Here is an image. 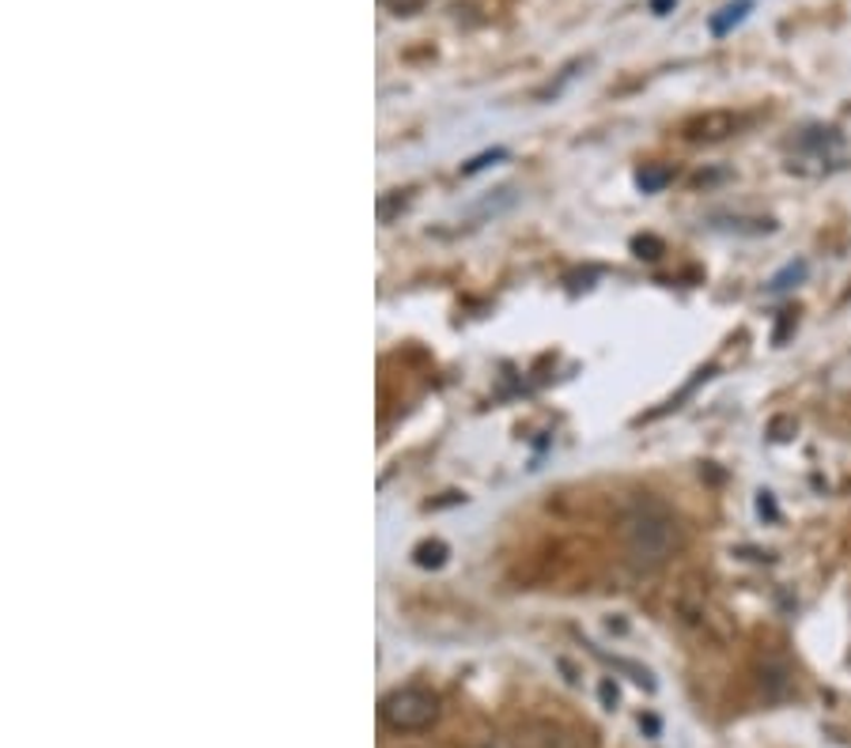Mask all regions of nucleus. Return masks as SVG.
<instances>
[{
  "instance_id": "obj_7",
  "label": "nucleus",
  "mask_w": 851,
  "mask_h": 748,
  "mask_svg": "<svg viewBox=\"0 0 851 748\" xmlns=\"http://www.w3.org/2000/svg\"><path fill=\"white\" fill-rule=\"evenodd\" d=\"M745 12H750V4H745V0H742V4H734V8H723V16L712 19V35H726L731 27H738L742 19H745Z\"/></svg>"
},
{
  "instance_id": "obj_11",
  "label": "nucleus",
  "mask_w": 851,
  "mask_h": 748,
  "mask_svg": "<svg viewBox=\"0 0 851 748\" xmlns=\"http://www.w3.org/2000/svg\"><path fill=\"white\" fill-rule=\"evenodd\" d=\"M674 4H677V0H652V12H655V16H666Z\"/></svg>"
},
{
  "instance_id": "obj_6",
  "label": "nucleus",
  "mask_w": 851,
  "mask_h": 748,
  "mask_svg": "<svg viewBox=\"0 0 851 748\" xmlns=\"http://www.w3.org/2000/svg\"><path fill=\"white\" fill-rule=\"evenodd\" d=\"M636 181H639V189H644V194H658V189L674 181V170L671 167H644Z\"/></svg>"
},
{
  "instance_id": "obj_9",
  "label": "nucleus",
  "mask_w": 851,
  "mask_h": 748,
  "mask_svg": "<svg viewBox=\"0 0 851 748\" xmlns=\"http://www.w3.org/2000/svg\"><path fill=\"white\" fill-rule=\"evenodd\" d=\"M503 156H508V151H503V148H496V151H485V156H477V159L470 163V167H466V175H473V170H481L485 163H492V159H503Z\"/></svg>"
},
{
  "instance_id": "obj_10",
  "label": "nucleus",
  "mask_w": 851,
  "mask_h": 748,
  "mask_svg": "<svg viewBox=\"0 0 851 748\" xmlns=\"http://www.w3.org/2000/svg\"><path fill=\"white\" fill-rule=\"evenodd\" d=\"M791 325H795V314H791V311H783V318H780V329H776V344H783V341H788Z\"/></svg>"
},
{
  "instance_id": "obj_12",
  "label": "nucleus",
  "mask_w": 851,
  "mask_h": 748,
  "mask_svg": "<svg viewBox=\"0 0 851 748\" xmlns=\"http://www.w3.org/2000/svg\"><path fill=\"white\" fill-rule=\"evenodd\" d=\"M761 514H776V506H772V499H769V492H761Z\"/></svg>"
},
{
  "instance_id": "obj_13",
  "label": "nucleus",
  "mask_w": 851,
  "mask_h": 748,
  "mask_svg": "<svg viewBox=\"0 0 851 748\" xmlns=\"http://www.w3.org/2000/svg\"><path fill=\"white\" fill-rule=\"evenodd\" d=\"M601 699H606V703H609V707H614V703H617V688L601 685Z\"/></svg>"
},
{
  "instance_id": "obj_8",
  "label": "nucleus",
  "mask_w": 851,
  "mask_h": 748,
  "mask_svg": "<svg viewBox=\"0 0 851 748\" xmlns=\"http://www.w3.org/2000/svg\"><path fill=\"white\" fill-rule=\"evenodd\" d=\"M382 4H387L394 16H413V12H420V8L428 4V0H382Z\"/></svg>"
},
{
  "instance_id": "obj_1",
  "label": "nucleus",
  "mask_w": 851,
  "mask_h": 748,
  "mask_svg": "<svg viewBox=\"0 0 851 748\" xmlns=\"http://www.w3.org/2000/svg\"><path fill=\"white\" fill-rule=\"evenodd\" d=\"M682 544L677 514L658 495H633L620 514V549L636 571H658Z\"/></svg>"
},
{
  "instance_id": "obj_5",
  "label": "nucleus",
  "mask_w": 851,
  "mask_h": 748,
  "mask_svg": "<svg viewBox=\"0 0 851 748\" xmlns=\"http://www.w3.org/2000/svg\"><path fill=\"white\" fill-rule=\"evenodd\" d=\"M806 273H810V265H806V262H791V265H783L780 273L769 280V292H788V287H795V284L806 280Z\"/></svg>"
},
{
  "instance_id": "obj_4",
  "label": "nucleus",
  "mask_w": 851,
  "mask_h": 748,
  "mask_svg": "<svg viewBox=\"0 0 851 748\" xmlns=\"http://www.w3.org/2000/svg\"><path fill=\"white\" fill-rule=\"evenodd\" d=\"M795 148L799 151H806L810 159H833V151H840L844 148V137H840L837 129H829V125H810V129H802L799 137H795Z\"/></svg>"
},
{
  "instance_id": "obj_3",
  "label": "nucleus",
  "mask_w": 851,
  "mask_h": 748,
  "mask_svg": "<svg viewBox=\"0 0 851 748\" xmlns=\"http://www.w3.org/2000/svg\"><path fill=\"white\" fill-rule=\"evenodd\" d=\"M742 125H745V118L734 110H707V114H696V118H688L682 125V137L688 144H720L726 137H734Z\"/></svg>"
},
{
  "instance_id": "obj_2",
  "label": "nucleus",
  "mask_w": 851,
  "mask_h": 748,
  "mask_svg": "<svg viewBox=\"0 0 851 748\" xmlns=\"http://www.w3.org/2000/svg\"><path fill=\"white\" fill-rule=\"evenodd\" d=\"M439 718V699L424 688H398L382 699V722L394 734H420Z\"/></svg>"
}]
</instances>
